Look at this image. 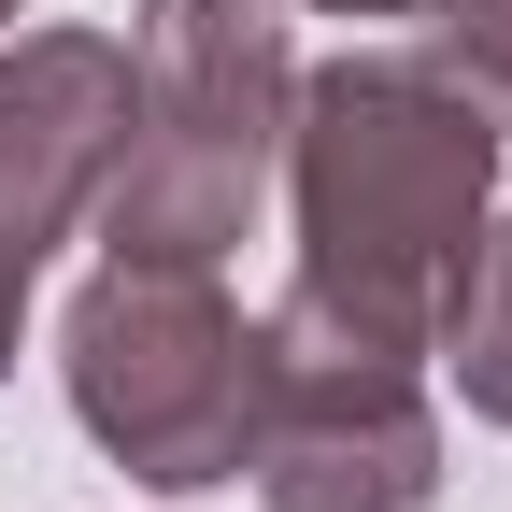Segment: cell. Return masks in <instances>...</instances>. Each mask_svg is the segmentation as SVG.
Listing matches in <instances>:
<instances>
[{"instance_id": "obj_5", "label": "cell", "mask_w": 512, "mask_h": 512, "mask_svg": "<svg viewBox=\"0 0 512 512\" xmlns=\"http://www.w3.org/2000/svg\"><path fill=\"white\" fill-rule=\"evenodd\" d=\"M114 143H128V43H100V29H0V242L29 271L86 228Z\"/></svg>"}, {"instance_id": "obj_7", "label": "cell", "mask_w": 512, "mask_h": 512, "mask_svg": "<svg viewBox=\"0 0 512 512\" xmlns=\"http://www.w3.org/2000/svg\"><path fill=\"white\" fill-rule=\"evenodd\" d=\"M427 15V57L456 72L484 114H512V0H413Z\"/></svg>"}, {"instance_id": "obj_8", "label": "cell", "mask_w": 512, "mask_h": 512, "mask_svg": "<svg viewBox=\"0 0 512 512\" xmlns=\"http://www.w3.org/2000/svg\"><path fill=\"white\" fill-rule=\"evenodd\" d=\"M29 285H43V271H29L15 242H0V384H15V328H29Z\"/></svg>"}, {"instance_id": "obj_2", "label": "cell", "mask_w": 512, "mask_h": 512, "mask_svg": "<svg viewBox=\"0 0 512 512\" xmlns=\"http://www.w3.org/2000/svg\"><path fill=\"white\" fill-rule=\"evenodd\" d=\"M285 0H143L128 15V143L100 171V256H143V271H214L256 228L285 157Z\"/></svg>"}, {"instance_id": "obj_9", "label": "cell", "mask_w": 512, "mask_h": 512, "mask_svg": "<svg viewBox=\"0 0 512 512\" xmlns=\"http://www.w3.org/2000/svg\"><path fill=\"white\" fill-rule=\"evenodd\" d=\"M299 15H413V0H299Z\"/></svg>"}, {"instance_id": "obj_6", "label": "cell", "mask_w": 512, "mask_h": 512, "mask_svg": "<svg viewBox=\"0 0 512 512\" xmlns=\"http://www.w3.org/2000/svg\"><path fill=\"white\" fill-rule=\"evenodd\" d=\"M427 356H441V384L470 399V427H512V214H484V228H470V256L441 271Z\"/></svg>"}, {"instance_id": "obj_4", "label": "cell", "mask_w": 512, "mask_h": 512, "mask_svg": "<svg viewBox=\"0 0 512 512\" xmlns=\"http://www.w3.org/2000/svg\"><path fill=\"white\" fill-rule=\"evenodd\" d=\"M57 370H72L86 441H100L128 484H157V498L242 484V441H256V328L214 299V271L100 256V285L57 313Z\"/></svg>"}, {"instance_id": "obj_3", "label": "cell", "mask_w": 512, "mask_h": 512, "mask_svg": "<svg viewBox=\"0 0 512 512\" xmlns=\"http://www.w3.org/2000/svg\"><path fill=\"white\" fill-rule=\"evenodd\" d=\"M427 342L370 328L356 299L285 285L256 313V441L242 484L271 512H427L441 498V413H427Z\"/></svg>"}, {"instance_id": "obj_10", "label": "cell", "mask_w": 512, "mask_h": 512, "mask_svg": "<svg viewBox=\"0 0 512 512\" xmlns=\"http://www.w3.org/2000/svg\"><path fill=\"white\" fill-rule=\"evenodd\" d=\"M15 15H29V0H0V29H15Z\"/></svg>"}, {"instance_id": "obj_1", "label": "cell", "mask_w": 512, "mask_h": 512, "mask_svg": "<svg viewBox=\"0 0 512 512\" xmlns=\"http://www.w3.org/2000/svg\"><path fill=\"white\" fill-rule=\"evenodd\" d=\"M498 143L512 114H484L441 57H328L285 100V214H299V285L356 299L370 328L441 313V271L470 256V228L498 214Z\"/></svg>"}]
</instances>
